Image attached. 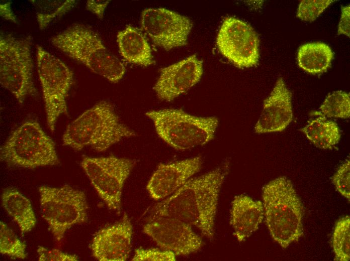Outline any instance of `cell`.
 <instances>
[{"instance_id":"obj_1","label":"cell","mask_w":350,"mask_h":261,"mask_svg":"<svg viewBox=\"0 0 350 261\" xmlns=\"http://www.w3.org/2000/svg\"><path fill=\"white\" fill-rule=\"evenodd\" d=\"M228 166L226 163L188 180L166 199L154 205L153 216L173 217L198 228L212 239L219 193Z\"/></svg>"},{"instance_id":"obj_2","label":"cell","mask_w":350,"mask_h":261,"mask_svg":"<svg viewBox=\"0 0 350 261\" xmlns=\"http://www.w3.org/2000/svg\"><path fill=\"white\" fill-rule=\"evenodd\" d=\"M136 134L120 121L114 106L101 101L69 123L62 137L63 144L75 150L90 147L103 152L124 138Z\"/></svg>"},{"instance_id":"obj_3","label":"cell","mask_w":350,"mask_h":261,"mask_svg":"<svg viewBox=\"0 0 350 261\" xmlns=\"http://www.w3.org/2000/svg\"><path fill=\"white\" fill-rule=\"evenodd\" d=\"M266 222L273 238L283 248L297 241L303 233V209L291 181L274 179L262 188Z\"/></svg>"},{"instance_id":"obj_4","label":"cell","mask_w":350,"mask_h":261,"mask_svg":"<svg viewBox=\"0 0 350 261\" xmlns=\"http://www.w3.org/2000/svg\"><path fill=\"white\" fill-rule=\"evenodd\" d=\"M51 43L110 82H118L125 73L123 64L106 49L99 35L87 26L73 24L52 37Z\"/></svg>"},{"instance_id":"obj_5","label":"cell","mask_w":350,"mask_h":261,"mask_svg":"<svg viewBox=\"0 0 350 261\" xmlns=\"http://www.w3.org/2000/svg\"><path fill=\"white\" fill-rule=\"evenodd\" d=\"M158 137L177 150L203 146L212 140L218 125L215 116L201 117L181 109L167 108L147 111Z\"/></svg>"},{"instance_id":"obj_6","label":"cell","mask_w":350,"mask_h":261,"mask_svg":"<svg viewBox=\"0 0 350 261\" xmlns=\"http://www.w3.org/2000/svg\"><path fill=\"white\" fill-rule=\"evenodd\" d=\"M1 161L28 169L59 163L55 145L39 123L28 120L17 127L1 148Z\"/></svg>"},{"instance_id":"obj_7","label":"cell","mask_w":350,"mask_h":261,"mask_svg":"<svg viewBox=\"0 0 350 261\" xmlns=\"http://www.w3.org/2000/svg\"><path fill=\"white\" fill-rule=\"evenodd\" d=\"M32 37H16L11 34L0 36V83L20 104L26 97L37 94L33 78L31 55Z\"/></svg>"},{"instance_id":"obj_8","label":"cell","mask_w":350,"mask_h":261,"mask_svg":"<svg viewBox=\"0 0 350 261\" xmlns=\"http://www.w3.org/2000/svg\"><path fill=\"white\" fill-rule=\"evenodd\" d=\"M39 193L42 216L57 241H61L73 225L87 221L88 206L83 191L68 185H43Z\"/></svg>"},{"instance_id":"obj_9","label":"cell","mask_w":350,"mask_h":261,"mask_svg":"<svg viewBox=\"0 0 350 261\" xmlns=\"http://www.w3.org/2000/svg\"><path fill=\"white\" fill-rule=\"evenodd\" d=\"M36 51L47 123L53 132L60 116L68 114L66 98L73 83V73L62 61L41 46L37 45Z\"/></svg>"},{"instance_id":"obj_10","label":"cell","mask_w":350,"mask_h":261,"mask_svg":"<svg viewBox=\"0 0 350 261\" xmlns=\"http://www.w3.org/2000/svg\"><path fill=\"white\" fill-rule=\"evenodd\" d=\"M136 164L134 160L114 156L85 157L81 166L108 207L119 212L124 183Z\"/></svg>"},{"instance_id":"obj_11","label":"cell","mask_w":350,"mask_h":261,"mask_svg":"<svg viewBox=\"0 0 350 261\" xmlns=\"http://www.w3.org/2000/svg\"><path fill=\"white\" fill-rule=\"evenodd\" d=\"M216 45L221 54L239 68L256 66L259 60L258 35L245 22L226 17L219 30Z\"/></svg>"},{"instance_id":"obj_12","label":"cell","mask_w":350,"mask_h":261,"mask_svg":"<svg viewBox=\"0 0 350 261\" xmlns=\"http://www.w3.org/2000/svg\"><path fill=\"white\" fill-rule=\"evenodd\" d=\"M140 25L153 43L166 51L186 46L193 27L188 17L165 8L145 9Z\"/></svg>"},{"instance_id":"obj_13","label":"cell","mask_w":350,"mask_h":261,"mask_svg":"<svg viewBox=\"0 0 350 261\" xmlns=\"http://www.w3.org/2000/svg\"><path fill=\"white\" fill-rule=\"evenodd\" d=\"M143 231L160 248L176 255L190 254L203 245L201 237L194 231L191 225L173 217L152 216L144 225Z\"/></svg>"},{"instance_id":"obj_14","label":"cell","mask_w":350,"mask_h":261,"mask_svg":"<svg viewBox=\"0 0 350 261\" xmlns=\"http://www.w3.org/2000/svg\"><path fill=\"white\" fill-rule=\"evenodd\" d=\"M203 72V61L191 55L161 68L153 89L160 100L171 101L198 83Z\"/></svg>"},{"instance_id":"obj_15","label":"cell","mask_w":350,"mask_h":261,"mask_svg":"<svg viewBox=\"0 0 350 261\" xmlns=\"http://www.w3.org/2000/svg\"><path fill=\"white\" fill-rule=\"evenodd\" d=\"M133 228L126 214L118 222L104 227L94 237L91 249L100 261H125L132 247Z\"/></svg>"},{"instance_id":"obj_16","label":"cell","mask_w":350,"mask_h":261,"mask_svg":"<svg viewBox=\"0 0 350 261\" xmlns=\"http://www.w3.org/2000/svg\"><path fill=\"white\" fill-rule=\"evenodd\" d=\"M202 163L201 157L197 156L160 164L146 186L151 197L157 200L171 195L200 170Z\"/></svg>"},{"instance_id":"obj_17","label":"cell","mask_w":350,"mask_h":261,"mask_svg":"<svg viewBox=\"0 0 350 261\" xmlns=\"http://www.w3.org/2000/svg\"><path fill=\"white\" fill-rule=\"evenodd\" d=\"M292 94L282 78H279L264 100L260 116L254 126L257 134L284 130L292 121Z\"/></svg>"},{"instance_id":"obj_18","label":"cell","mask_w":350,"mask_h":261,"mask_svg":"<svg viewBox=\"0 0 350 261\" xmlns=\"http://www.w3.org/2000/svg\"><path fill=\"white\" fill-rule=\"evenodd\" d=\"M264 217L261 201L242 194L235 196L231 203L230 223L238 241H244L255 232Z\"/></svg>"},{"instance_id":"obj_19","label":"cell","mask_w":350,"mask_h":261,"mask_svg":"<svg viewBox=\"0 0 350 261\" xmlns=\"http://www.w3.org/2000/svg\"><path fill=\"white\" fill-rule=\"evenodd\" d=\"M117 41L119 52L129 63L145 67L154 63L150 45L137 28L127 26L118 33Z\"/></svg>"},{"instance_id":"obj_20","label":"cell","mask_w":350,"mask_h":261,"mask_svg":"<svg viewBox=\"0 0 350 261\" xmlns=\"http://www.w3.org/2000/svg\"><path fill=\"white\" fill-rule=\"evenodd\" d=\"M2 205L17 223L22 235L32 230L37 220L30 200L15 189L4 190L2 195Z\"/></svg>"},{"instance_id":"obj_21","label":"cell","mask_w":350,"mask_h":261,"mask_svg":"<svg viewBox=\"0 0 350 261\" xmlns=\"http://www.w3.org/2000/svg\"><path fill=\"white\" fill-rule=\"evenodd\" d=\"M333 53L322 42L309 43L301 46L297 53L298 66L311 74L325 72L330 67Z\"/></svg>"},{"instance_id":"obj_22","label":"cell","mask_w":350,"mask_h":261,"mask_svg":"<svg viewBox=\"0 0 350 261\" xmlns=\"http://www.w3.org/2000/svg\"><path fill=\"white\" fill-rule=\"evenodd\" d=\"M313 114L318 116L310 120L301 131L317 147L322 149H332L340 139L338 126L334 121L322 115L319 111H314Z\"/></svg>"},{"instance_id":"obj_23","label":"cell","mask_w":350,"mask_h":261,"mask_svg":"<svg viewBox=\"0 0 350 261\" xmlns=\"http://www.w3.org/2000/svg\"><path fill=\"white\" fill-rule=\"evenodd\" d=\"M35 10L39 28L46 29L56 18L70 11L76 4L75 0H30Z\"/></svg>"},{"instance_id":"obj_24","label":"cell","mask_w":350,"mask_h":261,"mask_svg":"<svg viewBox=\"0 0 350 261\" xmlns=\"http://www.w3.org/2000/svg\"><path fill=\"white\" fill-rule=\"evenodd\" d=\"M334 260L348 261L350 258V218L346 216L336 223L332 235Z\"/></svg>"},{"instance_id":"obj_25","label":"cell","mask_w":350,"mask_h":261,"mask_svg":"<svg viewBox=\"0 0 350 261\" xmlns=\"http://www.w3.org/2000/svg\"><path fill=\"white\" fill-rule=\"evenodd\" d=\"M319 112L328 117L347 118L350 115L349 94L343 91L329 94L319 107Z\"/></svg>"},{"instance_id":"obj_26","label":"cell","mask_w":350,"mask_h":261,"mask_svg":"<svg viewBox=\"0 0 350 261\" xmlns=\"http://www.w3.org/2000/svg\"><path fill=\"white\" fill-rule=\"evenodd\" d=\"M26 245L3 222H0V252L14 258L24 259L27 256Z\"/></svg>"},{"instance_id":"obj_27","label":"cell","mask_w":350,"mask_h":261,"mask_svg":"<svg viewBox=\"0 0 350 261\" xmlns=\"http://www.w3.org/2000/svg\"><path fill=\"white\" fill-rule=\"evenodd\" d=\"M332 0H302L299 5L297 17L301 20L311 22L333 2Z\"/></svg>"},{"instance_id":"obj_28","label":"cell","mask_w":350,"mask_h":261,"mask_svg":"<svg viewBox=\"0 0 350 261\" xmlns=\"http://www.w3.org/2000/svg\"><path fill=\"white\" fill-rule=\"evenodd\" d=\"M176 254L169 250L158 248L144 249L139 248L135 250L133 261H174Z\"/></svg>"},{"instance_id":"obj_29","label":"cell","mask_w":350,"mask_h":261,"mask_svg":"<svg viewBox=\"0 0 350 261\" xmlns=\"http://www.w3.org/2000/svg\"><path fill=\"white\" fill-rule=\"evenodd\" d=\"M350 163L347 160L341 165L332 178L337 191L349 200Z\"/></svg>"},{"instance_id":"obj_30","label":"cell","mask_w":350,"mask_h":261,"mask_svg":"<svg viewBox=\"0 0 350 261\" xmlns=\"http://www.w3.org/2000/svg\"><path fill=\"white\" fill-rule=\"evenodd\" d=\"M40 261H76L78 260L77 256L62 252L58 249H49L42 246L37 249Z\"/></svg>"},{"instance_id":"obj_31","label":"cell","mask_w":350,"mask_h":261,"mask_svg":"<svg viewBox=\"0 0 350 261\" xmlns=\"http://www.w3.org/2000/svg\"><path fill=\"white\" fill-rule=\"evenodd\" d=\"M341 14L338 27L337 34L345 35L349 37L350 31V7L349 5L341 7Z\"/></svg>"},{"instance_id":"obj_32","label":"cell","mask_w":350,"mask_h":261,"mask_svg":"<svg viewBox=\"0 0 350 261\" xmlns=\"http://www.w3.org/2000/svg\"><path fill=\"white\" fill-rule=\"evenodd\" d=\"M110 1L89 0L86 2L87 10L95 14L99 19H103L106 8Z\"/></svg>"},{"instance_id":"obj_33","label":"cell","mask_w":350,"mask_h":261,"mask_svg":"<svg viewBox=\"0 0 350 261\" xmlns=\"http://www.w3.org/2000/svg\"><path fill=\"white\" fill-rule=\"evenodd\" d=\"M11 4V1H1L0 15L6 20L17 24V18L12 9Z\"/></svg>"}]
</instances>
